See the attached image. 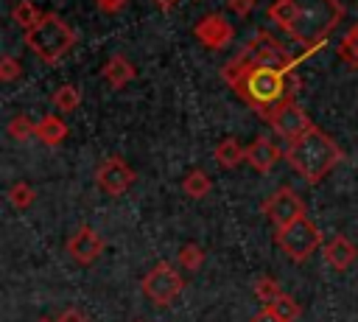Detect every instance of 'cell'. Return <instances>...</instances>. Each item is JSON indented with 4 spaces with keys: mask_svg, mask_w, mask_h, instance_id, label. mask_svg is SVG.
<instances>
[{
    "mask_svg": "<svg viewBox=\"0 0 358 322\" xmlns=\"http://www.w3.org/2000/svg\"><path fill=\"white\" fill-rule=\"evenodd\" d=\"M296 76L294 73H285V70H277V67H266V64H255L246 78L241 81V87L235 90L260 118L268 120V115L285 101V98H294L291 92L296 90Z\"/></svg>",
    "mask_w": 358,
    "mask_h": 322,
    "instance_id": "3957f363",
    "label": "cell"
},
{
    "mask_svg": "<svg viewBox=\"0 0 358 322\" xmlns=\"http://www.w3.org/2000/svg\"><path fill=\"white\" fill-rule=\"evenodd\" d=\"M268 17L294 42H299L305 53H310L319 50L341 22L344 6L338 0H274Z\"/></svg>",
    "mask_w": 358,
    "mask_h": 322,
    "instance_id": "6da1fadb",
    "label": "cell"
},
{
    "mask_svg": "<svg viewBox=\"0 0 358 322\" xmlns=\"http://www.w3.org/2000/svg\"><path fill=\"white\" fill-rule=\"evenodd\" d=\"M103 238H101V232L95 230V227H90V224H84V227H78L70 238H67V255L76 260V263H81V266H90V263H95L101 255H103Z\"/></svg>",
    "mask_w": 358,
    "mask_h": 322,
    "instance_id": "7c38bea8",
    "label": "cell"
},
{
    "mask_svg": "<svg viewBox=\"0 0 358 322\" xmlns=\"http://www.w3.org/2000/svg\"><path fill=\"white\" fill-rule=\"evenodd\" d=\"M134 322H145V319H134Z\"/></svg>",
    "mask_w": 358,
    "mask_h": 322,
    "instance_id": "e575fe53",
    "label": "cell"
},
{
    "mask_svg": "<svg viewBox=\"0 0 358 322\" xmlns=\"http://www.w3.org/2000/svg\"><path fill=\"white\" fill-rule=\"evenodd\" d=\"M25 45L45 62V64H56L62 56H67L76 45V31L59 17V14H45V20L25 31Z\"/></svg>",
    "mask_w": 358,
    "mask_h": 322,
    "instance_id": "277c9868",
    "label": "cell"
},
{
    "mask_svg": "<svg viewBox=\"0 0 358 322\" xmlns=\"http://www.w3.org/2000/svg\"><path fill=\"white\" fill-rule=\"evenodd\" d=\"M280 157H285V151H282L268 134H260V137H255V140L246 146V162H249L257 174H268V171L277 165Z\"/></svg>",
    "mask_w": 358,
    "mask_h": 322,
    "instance_id": "4fadbf2b",
    "label": "cell"
},
{
    "mask_svg": "<svg viewBox=\"0 0 358 322\" xmlns=\"http://www.w3.org/2000/svg\"><path fill=\"white\" fill-rule=\"evenodd\" d=\"M285 160L288 165L308 182V185H319L341 160H344V151L338 148V143L324 134L319 126L313 132H308L305 137L288 143L285 148Z\"/></svg>",
    "mask_w": 358,
    "mask_h": 322,
    "instance_id": "7a4b0ae2",
    "label": "cell"
},
{
    "mask_svg": "<svg viewBox=\"0 0 358 322\" xmlns=\"http://www.w3.org/2000/svg\"><path fill=\"white\" fill-rule=\"evenodd\" d=\"M255 297L263 302V308L274 305V302L282 297V291H280V283H277L274 277H257V283H255Z\"/></svg>",
    "mask_w": 358,
    "mask_h": 322,
    "instance_id": "603a6c76",
    "label": "cell"
},
{
    "mask_svg": "<svg viewBox=\"0 0 358 322\" xmlns=\"http://www.w3.org/2000/svg\"><path fill=\"white\" fill-rule=\"evenodd\" d=\"M227 6H229L232 14H238V17H249V14L255 11L257 0H227Z\"/></svg>",
    "mask_w": 358,
    "mask_h": 322,
    "instance_id": "f1b7e54d",
    "label": "cell"
},
{
    "mask_svg": "<svg viewBox=\"0 0 358 322\" xmlns=\"http://www.w3.org/2000/svg\"><path fill=\"white\" fill-rule=\"evenodd\" d=\"M134 179H137V174H134V168L123 157H106L95 168V182L109 196H123L134 185Z\"/></svg>",
    "mask_w": 358,
    "mask_h": 322,
    "instance_id": "30bf717a",
    "label": "cell"
},
{
    "mask_svg": "<svg viewBox=\"0 0 358 322\" xmlns=\"http://www.w3.org/2000/svg\"><path fill=\"white\" fill-rule=\"evenodd\" d=\"M56 322H90L81 311H76V308H67V311H62L59 316H56Z\"/></svg>",
    "mask_w": 358,
    "mask_h": 322,
    "instance_id": "f546056e",
    "label": "cell"
},
{
    "mask_svg": "<svg viewBox=\"0 0 358 322\" xmlns=\"http://www.w3.org/2000/svg\"><path fill=\"white\" fill-rule=\"evenodd\" d=\"M268 308H271L282 322H296V319L302 316V305H299L291 294H282V297H280L274 305H268Z\"/></svg>",
    "mask_w": 358,
    "mask_h": 322,
    "instance_id": "cb8c5ba5",
    "label": "cell"
},
{
    "mask_svg": "<svg viewBox=\"0 0 358 322\" xmlns=\"http://www.w3.org/2000/svg\"><path fill=\"white\" fill-rule=\"evenodd\" d=\"M50 104L56 106V112H73V109H78V104H81V92H78L76 84H62V87L53 92Z\"/></svg>",
    "mask_w": 358,
    "mask_h": 322,
    "instance_id": "44dd1931",
    "label": "cell"
},
{
    "mask_svg": "<svg viewBox=\"0 0 358 322\" xmlns=\"http://www.w3.org/2000/svg\"><path fill=\"white\" fill-rule=\"evenodd\" d=\"M193 34H196V39H199L207 50H221V48H227V45L232 42L235 28H232V22H229L224 14L210 11V14H204V17L193 25Z\"/></svg>",
    "mask_w": 358,
    "mask_h": 322,
    "instance_id": "8fae6325",
    "label": "cell"
},
{
    "mask_svg": "<svg viewBox=\"0 0 358 322\" xmlns=\"http://www.w3.org/2000/svg\"><path fill=\"white\" fill-rule=\"evenodd\" d=\"M249 322H282V319H280V316H277L271 308H260V311H257V314H255Z\"/></svg>",
    "mask_w": 358,
    "mask_h": 322,
    "instance_id": "1f68e13d",
    "label": "cell"
},
{
    "mask_svg": "<svg viewBox=\"0 0 358 322\" xmlns=\"http://www.w3.org/2000/svg\"><path fill=\"white\" fill-rule=\"evenodd\" d=\"M140 288H143V294H145L151 302H157V305H171V302L182 294L185 280L179 277V272H176L171 263L162 260V263H157L154 269H148V272L143 274Z\"/></svg>",
    "mask_w": 358,
    "mask_h": 322,
    "instance_id": "8992f818",
    "label": "cell"
},
{
    "mask_svg": "<svg viewBox=\"0 0 358 322\" xmlns=\"http://www.w3.org/2000/svg\"><path fill=\"white\" fill-rule=\"evenodd\" d=\"M204 263V249L199 246V244H185L182 249H179V266H185V269H199Z\"/></svg>",
    "mask_w": 358,
    "mask_h": 322,
    "instance_id": "4316f807",
    "label": "cell"
},
{
    "mask_svg": "<svg viewBox=\"0 0 358 322\" xmlns=\"http://www.w3.org/2000/svg\"><path fill=\"white\" fill-rule=\"evenodd\" d=\"M34 199H36V190L28 182H14L8 188V202H11L14 210H28L34 204Z\"/></svg>",
    "mask_w": 358,
    "mask_h": 322,
    "instance_id": "7402d4cb",
    "label": "cell"
},
{
    "mask_svg": "<svg viewBox=\"0 0 358 322\" xmlns=\"http://www.w3.org/2000/svg\"><path fill=\"white\" fill-rule=\"evenodd\" d=\"M39 322H56V319H39Z\"/></svg>",
    "mask_w": 358,
    "mask_h": 322,
    "instance_id": "836d02e7",
    "label": "cell"
},
{
    "mask_svg": "<svg viewBox=\"0 0 358 322\" xmlns=\"http://www.w3.org/2000/svg\"><path fill=\"white\" fill-rule=\"evenodd\" d=\"M45 14H48V11H42L39 6H34L31 0H17V3L11 6V17H14V22H17L20 28H25V31L36 28V25L45 20Z\"/></svg>",
    "mask_w": 358,
    "mask_h": 322,
    "instance_id": "ac0fdd59",
    "label": "cell"
},
{
    "mask_svg": "<svg viewBox=\"0 0 358 322\" xmlns=\"http://www.w3.org/2000/svg\"><path fill=\"white\" fill-rule=\"evenodd\" d=\"M36 137L45 146H59L67 137V123L59 115H45L42 120H36Z\"/></svg>",
    "mask_w": 358,
    "mask_h": 322,
    "instance_id": "e0dca14e",
    "label": "cell"
},
{
    "mask_svg": "<svg viewBox=\"0 0 358 322\" xmlns=\"http://www.w3.org/2000/svg\"><path fill=\"white\" fill-rule=\"evenodd\" d=\"M95 3H98V8H101V11L115 14V11H120V8H123L129 0H95Z\"/></svg>",
    "mask_w": 358,
    "mask_h": 322,
    "instance_id": "4dcf8cb0",
    "label": "cell"
},
{
    "mask_svg": "<svg viewBox=\"0 0 358 322\" xmlns=\"http://www.w3.org/2000/svg\"><path fill=\"white\" fill-rule=\"evenodd\" d=\"M8 134L14 137V140H28V137H36V123L28 118V115H14L11 120H8Z\"/></svg>",
    "mask_w": 358,
    "mask_h": 322,
    "instance_id": "484cf974",
    "label": "cell"
},
{
    "mask_svg": "<svg viewBox=\"0 0 358 322\" xmlns=\"http://www.w3.org/2000/svg\"><path fill=\"white\" fill-rule=\"evenodd\" d=\"M103 78H106V84L112 87V90H123L131 78H134V64L123 56V53H115V56H109L106 59V64H103Z\"/></svg>",
    "mask_w": 358,
    "mask_h": 322,
    "instance_id": "9a60e30c",
    "label": "cell"
},
{
    "mask_svg": "<svg viewBox=\"0 0 358 322\" xmlns=\"http://www.w3.org/2000/svg\"><path fill=\"white\" fill-rule=\"evenodd\" d=\"M268 123H271V129H274L280 137H285L288 143H294V140H299V137H305L308 132L316 129L313 120L308 118V112H305L294 98H285V101L268 115Z\"/></svg>",
    "mask_w": 358,
    "mask_h": 322,
    "instance_id": "ba28073f",
    "label": "cell"
},
{
    "mask_svg": "<svg viewBox=\"0 0 358 322\" xmlns=\"http://www.w3.org/2000/svg\"><path fill=\"white\" fill-rule=\"evenodd\" d=\"M263 216L274 224V230H282L299 218H305V202L291 190V188H277L266 202H263Z\"/></svg>",
    "mask_w": 358,
    "mask_h": 322,
    "instance_id": "9c48e42d",
    "label": "cell"
},
{
    "mask_svg": "<svg viewBox=\"0 0 358 322\" xmlns=\"http://www.w3.org/2000/svg\"><path fill=\"white\" fill-rule=\"evenodd\" d=\"M213 157H215V162H218L221 168H238V165L246 160V148L241 146L238 137H224V140L215 146Z\"/></svg>",
    "mask_w": 358,
    "mask_h": 322,
    "instance_id": "2e32d148",
    "label": "cell"
},
{
    "mask_svg": "<svg viewBox=\"0 0 358 322\" xmlns=\"http://www.w3.org/2000/svg\"><path fill=\"white\" fill-rule=\"evenodd\" d=\"M182 190L190 196V199H204L210 190H213V179L201 171V168H190L182 179Z\"/></svg>",
    "mask_w": 358,
    "mask_h": 322,
    "instance_id": "d6986e66",
    "label": "cell"
},
{
    "mask_svg": "<svg viewBox=\"0 0 358 322\" xmlns=\"http://www.w3.org/2000/svg\"><path fill=\"white\" fill-rule=\"evenodd\" d=\"M338 56L347 62V64H352V67H358V22L347 31V36L338 42Z\"/></svg>",
    "mask_w": 358,
    "mask_h": 322,
    "instance_id": "d4e9b609",
    "label": "cell"
},
{
    "mask_svg": "<svg viewBox=\"0 0 358 322\" xmlns=\"http://www.w3.org/2000/svg\"><path fill=\"white\" fill-rule=\"evenodd\" d=\"M322 258L327 260L330 269H336V272H347V269L355 263L358 252H355L352 241H350L347 235L338 232V235H330V238L322 244Z\"/></svg>",
    "mask_w": 358,
    "mask_h": 322,
    "instance_id": "5bb4252c",
    "label": "cell"
},
{
    "mask_svg": "<svg viewBox=\"0 0 358 322\" xmlns=\"http://www.w3.org/2000/svg\"><path fill=\"white\" fill-rule=\"evenodd\" d=\"M22 76V67L14 56H3L0 59V81H17Z\"/></svg>",
    "mask_w": 358,
    "mask_h": 322,
    "instance_id": "83f0119b",
    "label": "cell"
},
{
    "mask_svg": "<svg viewBox=\"0 0 358 322\" xmlns=\"http://www.w3.org/2000/svg\"><path fill=\"white\" fill-rule=\"evenodd\" d=\"M274 238H277V246L291 260H296V263L308 260L322 246V232H319V227L308 216L299 218V221H294V224H288V227H282V230H277Z\"/></svg>",
    "mask_w": 358,
    "mask_h": 322,
    "instance_id": "5b68a950",
    "label": "cell"
},
{
    "mask_svg": "<svg viewBox=\"0 0 358 322\" xmlns=\"http://www.w3.org/2000/svg\"><path fill=\"white\" fill-rule=\"evenodd\" d=\"M252 67H255V64H252L246 56H241V53H238L235 59H229V62L221 67V78H224L232 90H238V87H241V81L246 78V73H249Z\"/></svg>",
    "mask_w": 358,
    "mask_h": 322,
    "instance_id": "ffe728a7",
    "label": "cell"
},
{
    "mask_svg": "<svg viewBox=\"0 0 358 322\" xmlns=\"http://www.w3.org/2000/svg\"><path fill=\"white\" fill-rule=\"evenodd\" d=\"M154 3H157L159 8H173V6H179L182 0H154Z\"/></svg>",
    "mask_w": 358,
    "mask_h": 322,
    "instance_id": "d6a6232c",
    "label": "cell"
},
{
    "mask_svg": "<svg viewBox=\"0 0 358 322\" xmlns=\"http://www.w3.org/2000/svg\"><path fill=\"white\" fill-rule=\"evenodd\" d=\"M241 56H246L252 64H266V67H277V70H285V73H291V70H294V62H296V59H291L288 50H285L271 34H266V31H257L255 39L243 45Z\"/></svg>",
    "mask_w": 358,
    "mask_h": 322,
    "instance_id": "52a82bcc",
    "label": "cell"
}]
</instances>
